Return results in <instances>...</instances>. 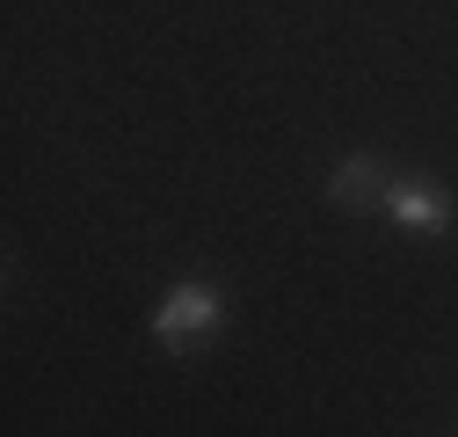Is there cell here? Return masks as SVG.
I'll use <instances>...</instances> for the list:
<instances>
[{
	"label": "cell",
	"instance_id": "cell-1",
	"mask_svg": "<svg viewBox=\"0 0 458 437\" xmlns=\"http://www.w3.org/2000/svg\"><path fill=\"white\" fill-rule=\"evenodd\" d=\"M218 328H225V292L204 285V278H182L175 292L153 306V343L160 350H204Z\"/></svg>",
	"mask_w": 458,
	"mask_h": 437
},
{
	"label": "cell",
	"instance_id": "cell-2",
	"mask_svg": "<svg viewBox=\"0 0 458 437\" xmlns=\"http://www.w3.org/2000/svg\"><path fill=\"white\" fill-rule=\"evenodd\" d=\"M386 218H393L400 234H422V241H451V234H458V211H451V197H444L429 176H393Z\"/></svg>",
	"mask_w": 458,
	"mask_h": 437
},
{
	"label": "cell",
	"instance_id": "cell-3",
	"mask_svg": "<svg viewBox=\"0 0 458 437\" xmlns=\"http://www.w3.org/2000/svg\"><path fill=\"white\" fill-rule=\"evenodd\" d=\"M386 190H393V176H386L378 153H342L335 176H327V197L342 211H386Z\"/></svg>",
	"mask_w": 458,
	"mask_h": 437
}]
</instances>
